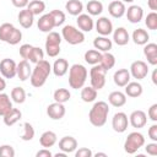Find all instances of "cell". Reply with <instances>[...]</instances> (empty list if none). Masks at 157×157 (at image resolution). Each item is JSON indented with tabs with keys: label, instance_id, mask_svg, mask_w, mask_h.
I'll use <instances>...</instances> for the list:
<instances>
[{
	"label": "cell",
	"instance_id": "obj_57",
	"mask_svg": "<svg viewBox=\"0 0 157 157\" xmlns=\"http://www.w3.org/2000/svg\"><path fill=\"white\" fill-rule=\"evenodd\" d=\"M66 155H67V153H65V152H60V153L58 152V153H55L54 156H55V157H66Z\"/></svg>",
	"mask_w": 157,
	"mask_h": 157
},
{
	"label": "cell",
	"instance_id": "obj_6",
	"mask_svg": "<svg viewBox=\"0 0 157 157\" xmlns=\"http://www.w3.org/2000/svg\"><path fill=\"white\" fill-rule=\"evenodd\" d=\"M60 43H61V36L58 32H49L45 39V52L48 56L55 58L60 53Z\"/></svg>",
	"mask_w": 157,
	"mask_h": 157
},
{
	"label": "cell",
	"instance_id": "obj_51",
	"mask_svg": "<svg viewBox=\"0 0 157 157\" xmlns=\"http://www.w3.org/2000/svg\"><path fill=\"white\" fill-rule=\"evenodd\" d=\"M147 134H148V137H150L152 141L156 142V141H157V125H156V124L151 125V126L148 128Z\"/></svg>",
	"mask_w": 157,
	"mask_h": 157
},
{
	"label": "cell",
	"instance_id": "obj_11",
	"mask_svg": "<svg viewBox=\"0 0 157 157\" xmlns=\"http://www.w3.org/2000/svg\"><path fill=\"white\" fill-rule=\"evenodd\" d=\"M65 107L63 103H59V102H54L52 104H49L47 107V114L50 119L53 120H60L64 118L65 115Z\"/></svg>",
	"mask_w": 157,
	"mask_h": 157
},
{
	"label": "cell",
	"instance_id": "obj_43",
	"mask_svg": "<svg viewBox=\"0 0 157 157\" xmlns=\"http://www.w3.org/2000/svg\"><path fill=\"white\" fill-rule=\"evenodd\" d=\"M145 25L147 26L148 29H152V31L157 29V13H156V11L147 13V16L145 18Z\"/></svg>",
	"mask_w": 157,
	"mask_h": 157
},
{
	"label": "cell",
	"instance_id": "obj_52",
	"mask_svg": "<svg viewBox=\"0 0 157 157\" xmlns=\"http://www.w3.org/2000/svg\"><path fill=\"white\" fill-rule=\"evenodd\" d=\"M11 2H12V5H13L15 7L23 9V7H26V6L28 5L29 0H11Z\"/></svg>",
	"mask_w": 157,
	"mask_h": 157
},
{
	"label": "cell",
	"instance_id": "obj_45",
	"mask_svg": "<svg viewBox=\"0 0 157 157\" xmlns=\"http://www.w3.org/2000/svg\"><path fill=\"white\" fill-rule=\"evenodd\" d=\"M21 39H22V32L15 27L13 31L11 32V34H10V37H9V39H7L6 43H9L11 45H16V44H18L21 42Z\"/></svg>",
	"mask_w": 157,
	"mask_h": 157
},
{
	"label": "cell",
	"instance_id": "obj_44",
	"mask_svg": "<svg viewBox=\"0 0 157 157\" xmlns=\"http://www.w3.org/2000/svg\"><path fill=\"white\" fill-rule=\"evenodd\" d=\"M50 15H52V17L54 20L55 27H59V26H61L65 22V13L63 11H60V10H53V11H50Z\"/></svg>",
	"mask_w": 157,
	"mask_h": 157
},
{
	"label": "cell",
	"instance_id": "obj_14",
	"mask_svg": "<svg viewBox=\"0 0 157 157\" xmlns=\"http://www.w3.org/2000/svg\"><path fill=\"white\" fill-rule=\"evenodd\" d=\"M96 31L98 34L107 37L113 33V23L107 17H99L96 22Z\"/></svg>",
	"mask_w": 157,
	"mask_h": 157
},
{
	"label": "cell",
	"instance_id": "obj_22",
	"mask_svg": "<svg viewBox=\"0 0 157 157\" xmlns=\"http://www.w3.org/2000/svg\"><path fill=\"white\" fill-rule=\"evenodd\" d=\"M52 71L54 72L55 76L58 77H61L64 76L67 71H69V63L66 59H63V58H59L54 61L53 64V67H52Z\"/></svg>",
	"mask_w": 157,
	"mask_h": 157
},
{
	"label": "cell",
	"instance_id": "obj_19",
	"mask_svg": "<svg viewBox=\"0 0 157 157\" xmlns=\"http://www.w3.org/2000/svg\"><path fill=\"white\" fill-rule=\"evenodd\" d=\"M114 83L118 87H125L128 82H130V72L128 69H119L113 75Z\"/></svg>",
	"mask_w": 157,
	"mask_h": 157
},
{
	"label": "cell",
	"instance_id": "obj_35",
	"mask_svg": "<svg viewBox=\"0 0 157 157\" xmlns=\"http://www.w3.org/2000/svg\"><path fill=\"white\" fill-rule=\"evenodd\" d=\"M11 109H12V103H11L10 97L6 93L0 92V115L4 117Z\"/></svg>",
	"mask_w": 157,
	"mask_h": 157
},
{
	"label": "cell",
	"instance_id": "obj_41",
	"mask_svg": "<svg viewBox=\"0 0 157 157\" xmlns=\"http://www.w3.org/2000/svg\"><path fill=\"white\" fill-rule=\"evenodd\" d=\"M13 28H15V26L12 23H7V22L2 23L0 26V40L7 42V39L11 34V32L13 31Z\"/></svg>",
	"mask_w": 157,
	"mask_h": 157
},
{
	"label": "cell",
	"instance_id": "obj_34",
	"mask_svg": "<svg viewBox=\"0 0 157 157\" xmlns=\"http://www.w3.org/2000/svg\"><path fill=\"white\" fill-rule=\"evenodd\" d=\"M99 65L105 70H110L114 65H115V58L113 54H110L109 52H105L102 54V58H101V61H99Z\"/></svg>",
	"mask_w": 157,
	"mask_h": 157
},
{
	"label": "cell",
	"instance_id": "obj_58",
	"mask_svg": "<svg viewBox=\"0 0 157 157\" xmlns=\"http://www.w3.org/2000/svg\"><path fill=\"white\" fill-rule=\"evenodd\" d=\"M94 156H96V157H98V156H102V157H107V155H105V153H103V152H97Z\"/></svg>",
	"mask_w": 157,
	"mask_h": 157
},
{
	"label": "cell",
	"instance_id": "obj_12",
	"mask_svg": "<svg viewBox=\"0 0 157 157\" xmlns=\"http://www.w3.org/2000/svg\"><path fill=\"white\" fill-rule=\"evenodd\" d=\"M129 123L131 124L132 128H136V129H141L146 125L147 123V115L145 112L142 110H134L130 117H129Z\"/></svg>",
	"mask_w": 157,
	"mask_h": 157
},
{
	"label": "cell",
	"instance_id": "obj_37",
	"mask_svg": "<svg viewBox=\"0 0 157 157\" xmlns=\"http://www.w3.org/2000/svg\"><path fill=\"white\" fill-rule=\"evenodd\" d=\"M96 98H97V90H94L92 86H90V87H82L81 99L83 102L90 103V102H93Z\"/></svg>",
	"mask_w": 157,
	"mask_h": 157
},
{
	"label": "cell",
	"instance_id": "obj_38",
	"mask_svg": "<svg viewBox=\"0 0 157 157\" xmlns=\"http://www.w3.org/2000/svg\"><path fill=\"white\" fill-rule=\"evenodd\" d=\"M70 97H71V93L66 88H58V90L54 91V94H53L54 101L59 102V103H63V104L65 102H67L70 99Z\"/></svg>",
	"mask_w": 157,
	"mask_h": 157
},
{
	"label": "cell",
	"instance_id": "obj_2",
	"mask_svg": "<svg viewBox=\"0 0 157 157\" xmlns=\"http://www.w3.org/2000/svg\"><path fill=\"white\" fill-rule=\"evenodd\" d=\"M109 114V107L108 103L104 101H98L93 104V107L88 112V119L90 123L93 126L101 128L107 123V118Z\"/></svg>",
	"mask_w": 157,
	"mask_h": 157
},
{
	"label": "cell",
	"instance_id": "obj_10",
	"mask_svg": "<svg viewBox=\"0 0 157 157\" xmlns=\"http://www.w3.org/2000/svg\"><path fill=\"white\" fill-rule=\"evenodd\" d=\"M128 125H129V119H128V115L125 113L118 112L114 114V117L112 119V128L114 131L124 132V131H126Z\"/></svg>",
	"mask_w": 157,
	"mask_h": 157
},
{
	"label": "cell",
	"instance_id": "obj_53",
	"mask_svg": "<svg viewBox=\"0 0 157 157\" xmlns=\"http://www.w3.org/2000/svg\"><path fill=\"white\" fill-rule=\"evenodd\" d=\"M36 156H37V157H52L53 153H52L48 148H44V147H43L42 150H39V151L36 153Z\"/></svg>",
	"mask_w": 157,
	"mask_h": 157
},
{
	"label": "cell",
	"instance_id": "obj_46",
	"mask_svg": "<svg viewBox=\"0 0 157 157\" xmlns=\"http://www.w3.org/2000/svg\"><path fill=\"white\" fill-rule=\"evenodd\" d=\"M15 150L11 145H1L0 146V157H13Z\"/></svg>",
	"mask_w": 157,
	"mask_h": 157
},
{
	"label": "cell",
	"instance_id": "obj_23",
	"mask_svg": "<svg viewBox=\"0 0 157 157\" xmlns=\"http://www.w3.org/2000/svg\"><path fill=\"white\" fill-rule=\"evenodd\" d=\"M18 22L20 25L23 27V28H31L32 25H33V20H34V16L33 13L28 10V9H25V10H21L18 12Z\"/></svg>",
	"mask_w": 157,
	"mask_h": 157
},
{
	"label": "cell",
	"instance_id": "obj_16",
	"mask_svg": "<svg viewBox=\"0 0 157 157\" xmlns=\"http://www.w3.org/2000/svg\"><path fill=\"white\" fill-rule=\"evenodd\" d=\"M125 11H126V7L124 5L123 1H119V0H114L112 1L109 5H108V12L112 17L114 18H120L125 15Z\"/></svg>",
	"mask_w": 157,
	"mask_h": 157
},
{
	"label": "cell",
	"instance_id": "obj_1",
	"mask_svg": "<svg viewBox=\"0 0 157 157\" xmlns=\"http://www.w3.org/2000/svg\"><path fill=\"white\" fill-rule=\"evenodd\" d=\"M52 72V65L49 61L47 60H40L36 64L34 69L32 70L31 72V76H29V80H31V85L36 88H39L42 87L45 81L48 80L49 75Z\"/></svg>",
	"mask_w": 157,
	"mask_h": 157
},
{
	"label": "cell",
	"instance_id": "obj_17",
	"mask_svg": "<svg viewBox=\"0 0 157 157\" xmlns=\"http://www.w3.org/2000/svg\"><path fill=\"white\" fill-rule=\"evenodd\" d=\"M77 26L80 28V31L82 32H91L93 29V26H94V22L92 20V17L87 13H80L77 16Z\"/></svg>",
	"mask_w": 157,
	"mask_h": 157
},
{
	"label": "cell",
	"instance_id": "obj_55",
	"mask_svg": "<svg viewBox=\"0 0 157 157\" xmlns=\"http://www.w3.org/2000/svg\"><path fill=\"white\" fill-rule=\"evenodd\" d=\"M5 87H6V82H5V80L0 76V92H2V91L5 90Z\"/></svg>",
	"mask_w": 157,
	"mask_h": 157
},
{
	"label": "cell",
	"instance_id": "obj_48",
	"mask_svg": "<svg viewBox=\"0 0 157 157\" xmlns=\"http://www.w3.org/2000/svg\"><path fill=\"white\" fill-rule=\"evenodd\" d=\"M92 155V151L87 147H81L75 152V157H91Z\"/></svg>",
	"mask_w": 157,
	"mask_h": 157
},
{
	"label": "cell",
	"instance_id": "obj_36",
	"mask_svg": "<svg viewBox=\"0 0 157 157\" xmlns=\"http://www.w3.org/2000/svg\"><path fill=\"white\" fill-rule=\"evenodd\" d=\"M27 9L33 13V16H37V15H40V13L44 12L45 4L42 0H32V1L28 2Z\"/></svg>",
	"mask_w": 157,
	"mask_h": 157
},
{
	"label": "cell",
	"instance_id": "obj_42",
	"mask_svg": "<svg viewBox=\"0 0 157 157\" xmlns=\"http://www.w3.org/2000/svg\"><path fill=\"white\" fill-rule=\"evenodd\" d=\"M33 137H34V128L32 126V124L26 121L23 124V134H22L21 139L23 141H31Z\"/></svg>",
	"mask_w": 157,
	"mask_h": 157
},
{
	"label": "cell",
	"instance_id": "obj_33",
	"mask_svg": "<svg viewBox=\"0 0 157 157\" xmlns=\"http://www.w3.org/2000/svg\"><path fill=\"white\" fill-rule=\"evenodd\" d=\"M86 9L91 16H98L103 11V4L98 0H90L86 5Z\"/></svg>",
	"mask_w": 157,
	"mask_h": 157
},
{
	"label": "cell",
	"instance_id": "obj_49",
	"mask_svg": "<svg viewBox=\"0 0 157 157\" xmlns=\"http://www.w3.org/2000/svg\"><path fill=\"white\" fill-rule=\"evenodd\" d=\"M148 118L152 120V121H157V103L152 104L150 108H148Z\"/></svg>",
	"mask_w": 157,
	"mask_h": 157
},
{
	"label": "cell",
	"instance_id": "obj_4",
	"mask_svg": "<svg viewBox=\"0 0 157 157\" xmlns=\"http://www.w3.org/2000/svg\"><path fill=\"white\" fill-rule=\"evenodd\" d=\"M145 145V137L141 132L134 131L130 132L124 142V150L126 153L129 155H134L135 152H137L142 146Z\"/></svg>",
	"mask_w": 157,
	"mask_h": 157
},
{
	"label": "cell",
	"instance_id": "obj_20",
	"mask_svg": "<svg viewBox=\"0 0 157 157\" xmlns=\"http://www.w3.org/2000/svg\"><path fill=\"white\" fill-rule=\"evenodd\" d=\"M144 55L146 56L148 64L157 65V44L156 43H146L144 48Z\"/></svg>",
	"mask_w": 157,
	"mask_h": 157
},
{
	"label": "cell",
	"instance_id": "obj_8",
	"mask_svg": "<svg viewBox=\"0 0 157 157\" xmlns=\"http://www.w3.org/2000/svg\"><path fill=\"white\" fill-rule=\"evenodd\" d=\"M130 76H132L136 80H142L148 74V66L142 60H136L130 65Z\"/></svg>",
	"mask_w": 157,
	"mask_h": 157
},
{
	"label": "cell",
	"instance_id": "obj_32",
	"mask_svg": "<svg viewBox=\"0 0 157 157\" xmlns=\"http://www.w3.org/2000/svg\"><path fill=\"white\" fill-rule=\"evenodd\" d=\"M101 58H102V53L97 49H90L85 53V61L88 63L90 65L99 64Z\"/></svg>",
	"mask_w": 157,
	"mask_h": 157
},
{
	"label": "cell",
	"instance_id": "obj_25",
	"mask_svg": "<svg viewBox=\"0 0 157 157\" xmlns=\"http://www.w3.org/2000/svg\"><path fill=\"white\" fill-rule=\"evenodd\" d=\"M39 144L44 148H49L56 144V134L54 131H44L39 137Z\"/></svg>",
	"mask_w": 157,
	"mask_h": 157
},
{
	"label": "cell",
	"instance_id": "obj_40",
	"mask_svg": "<svg viewBox=\"0 0 157 157\" xmlns=\"http://www.w3.org/2000/svg\"><path fill=\"white\" fill-rule=\"evenodd\" d=\"M43 59H44V53H43V50H42L39 47H33V48L31 49V52H29V55H28V59H27V60H29L31 63L37 64L38 61H40V60H43Z\"/></svg>",
	"mask_w": 157,
	"mask_h": 157
},
{
	"label": "cell",
	"instance_id": "obj_18",
	"mask_svg": "<svg viewBox=\"0 0 157 157\" xmlns=\"http://www.w3.org/2000/svg\"><path fill=\"white\" fill-rule=\"evenodd\" d=\"M59 148L65 153H71L77 148V141L72 136H64L59 141Z\"/></svg>",
	"mask_w": 157,
	"mask_h": 157
},
{
	"label": "cell",
	"instance_id": "obj_3",
	"mask_svg": "<svg viewBox=\"0 0 157 157\" xmlns=\"http://www.w3.org/2000/svg\"><path fill=\"white\" fill-rule=\"evenodd\" d=\"M88 71L81 64H74L69 69V85L74 90L82 88L87 80Z\"/></svg>",
	"mask_w": 157,
	"mask_h": 157
},
{
	"label": "cell",
	"instance_id": "obj_5",
	"mask_svg": "<svg viewBox=\"0 0 157 157\" xmlns=\"http://www.w3.org/2000/svg\"><path fill=\"white\" fill-rule=\"evenodd\" d=\"M61 37L71 45H76L80 44L85 40V34L82 31L77 29L76 27L71 26V25H66L63 27L61 29Z\"/></svg>",
	"mask_w": 157,
	"mask_h": 157
},
{
	"label": "cell",
	"instance_id": "obj_13",
	"mask_svg": "<svg viewBox=\"0 0 157 157\" xmlns=\"http://www.w3.org/2000/svg\"><path fill=\"white\" fill-rule=\"evenodd\" d=\"M125 15H126V18H128L129 22L139 23L142 20V17H144V10L139 5H131L125 11Z\"/></svg>",
	"mask_w": 157,
	"mask_h": 157
},
{
	"label": "cell",
	"instance_id": "obj_29",
	"mask_svg": "<svg viewBox=\"0 0 157 157\" xmlns=\"http://www.w3.org/2000/svg\"><path fill=\"white\" fill-rule=\"evenodd\" d=\"M21 117H22L21 110L12 107V109H11L10 112H7V113L4 115V123H5V125H7V126H12V125H15V124L21 119Z\"/></svg>",
	"mask_w": 157,
	"mask_h": 157
},
{
	"label": "cell",
	"instance_id": "obj_27",
	"mask_svg": "<svg viewBox=\"0 0 157 157\" xmlns=\"http://www.w3.org/2000/svg\"><path fill=\"white\" fill-rule=\"evenodd\" d=\"M108 101L113 107H123L126 103V94L120 91H113L108 96Z\"/></svg>",
	"mask_w": 157,
	"mask_h": 157
},
{
	"label": "cell",
	"instance_id": "obj_56",
	"mask_svg": "<svg viewBox=\"0 0 157 157\" xmlns=\"http://www.w3.org/2000/svg\"><path fill=\"white\" fill-rule=\"evenodd\" d=\"M152 82L155 85H157V70H153V72H152Z\"/></svg>",
	"mask_w": 157,
	"mask_h": 157
},
{
	"label": "cell",
	"instance_id": "obj_28",
	"mask_svg": "<svg viewBox=\"0 0 157 157\" xmlns=\"http://www.w3.org/2000/svg\"><path fill=\"white\" fill-rule=\"evenodd\" d=\"M125 94L131 98H137L142 94V86L141 83L134 81V82H128L125 86Z\"/></svg>",
	"mask_w": 157,
	"mask_h": 157
},
{
	"label": "cell",
	"instance_id": "obj_39",
	"mask_svg": "<svg viewBox=\"0 0 157 157\" xmlns=\"http://www.w3.org/2000/svg\"><path fill=\"white\" fill-rule=\"evenodd\" d=\"M11 98L15 103H23L26 101V92L22 87H13L11 90Z\"/></svg>",
	"mask_w": 157,
	"mask_h": 157
},
{
	"label": "cell",
	"instance_id": "obj_47",
	"mask_svg": "<svg viewBox=\"0 0 157 157\" xmlns=\"http://www.w3.org/2000/svg\"><path fill=\"white\" fill-rule=\"evenodd\" d=\"M32 48H33V45H31V44H22L20 47V49H18L21 58L25 59V60H27L28 59V55H29V52H31Z\"/></svg>",
	"mask_w": 157,
	"mask_h": 157
},
{
	"label": "cell",
	"instance_id": "obj_30",
	"mask_svg": "<svg viewBox=\"0 0 157 157\" xmlns=\"http://www.w3.org/2000/svg\"><path fill=\"white\" fill-rule=\"evenodd\" d=\"M66 11L72 16H78L83 10V4L80 0H69L65 4Z\"/></svg>",
	"mask_w": 157,
	"mask_h": 157
},
{
	"label": "cell",
	"instance_id": "obj_15",
	"mask_svg": "<svg viewBox=\"0 0 157 157\" xmlns=\"http://www.w3.org/2000/svg\"><path fill=\"white\" fill-rule=\"evenodd\" d=\"M37 26H38V29L40 32H45V33L52 32V29L55 27V25H54V20H53L50 12L42 15L37 22Z\"/></svg>",
	"mask_w": 157,
	"mask_h": 157
},
{
	"label": "cell",
	"instance_id": "obj_7",
	"mask_svg": "<svg viewBox=\"0 0 157 157\" xmlns=\"http://www.w3.org/2000/svg\"><path fill=\"white\" fill-rule=\"evenodd\" d=\"M105 74H107V71L99 64L93 65V67L90 70V81H91V86L94 90L99 91L104 87V85H105Z\"/></svg>",
	"mask_w": 157,
	"mask_h": 157
},
{
	"label": "cell",
	"instance_id": "obj_21",
	"mask_svg": "<svg viewBox=\"0 0 157 157\" xmlns=\"http://www.w3.org/2000/svg\"><path fill=\"white\" fill-rule=\"evenodd\" d=\"M31 72H32V69L29 66V63L27 60H21L18 64H17V69H16V75L17 77L21 80V81H26L27 78H29L31 76Z\"/></svg>",
	"mask_w": 157,
	"mask_h": 157
},
{
	"label": "cell",
	"instance_id": "obj_50",
	"mask_svg": "<svg viewBox=\"0 0 157 157\" xmlns=\"http://www.w3.org/2000/svg\"><path fill=\"white\" fill-rule=\"evenodd\" d=\"M145 150H146V152H147L148 155H151V156H157V144H156L155 141L151 142V144H147L146 147H145Z\"/></svg>",
	"mask_w": 157,
	"mask_h": 157
},
{
	"label": "cell",
	"instance_id": "obj_24",
	"mask_svg": "<svg viewBox=\"0 0 157 157\" xmlns=\"http://www.w3.org/2000/svg\"><path fill=\"white\" fill-rule=\"evenodd\" d=\"M113 39H114L115 44H118V45H126L130 37H129L128 31L124 27H118L113 32Z\"/></svg>",
	"mask_w": 157,
	"mask_h": 157
},
{
	"label": "cell",
	"instance_id": "obj_31",
	"mask_svg": "<svg viewBox=\"0 0 157 157\" xmlns=\"http://www.w3.org/2000/svg\"><path fill=\"white\" fill-rule=\"evenodd\" d=\"M148 39H150L148 33L142 28H137L132 32V40L137 45H145L148 42Z\"/></svg>",
	"mask_w": 157,
	"mask_h": 157
},
{
	"label": "cell",
	"instance_id": "obj_59",
	"mask_svg": "<svg viewBox=\"0 0 157 157\" xmlns=\"http://www.w3.org/2000/svg\"><path fill=\"white\" fill-rule=\"evenodd\" d=\"M134 0H123V2H132Z\"/></svg>",
	"mask_w": 157,
	"mask_h": 157
},
{
	"label": "cell",
	"instance_id": "obj_26",
	"mask_svg": "<svg viewBox=\"0 0 157 157\" xmlns=\"http://www.w3.org/2000/svg\"><path fill=\"white\" fill-rule=\"evenodd\" d=\"M112 45H113L112 40H110L109 38L104 37V36L97 37V38H94V40H93V47H94V49H97V50H99V52H103V53L109 52V50L112 49Z\"/></svg>",
	"mask_w": 157,
	"mask_h": 157
},
{
	"label": "cell",
	"instance_id": "obj_54",
	"mask_svg": "<svg viewBox=\"0 0 157 157\" xmlns=\"http://www.w3.org/2000/svg\"><path fill=\"white\" fill-rule=\"evenodd\" d=\"M147 5L152 11L157 10V0H147Z\"/></svg>",
	"mask_w": 157,
	"mask_h": 157
},
{
	"label": "cell",
	"instance_id": "obj_9",
	"mask_svg": "<svg viewBox=\"0 0 157 157\" xmlns=\"http://www.w3.org/2000/svg\"><path fill=\"white\" fill-rule=\"evenodd\" d=\"M16 69L17 64L10 58H5L0 61V74L5 78H13L16 76Z\"/></svg>",
	"mask_w": 157,
	"mask_h": 157
}]
</instances>
